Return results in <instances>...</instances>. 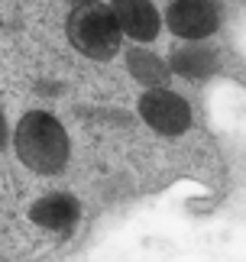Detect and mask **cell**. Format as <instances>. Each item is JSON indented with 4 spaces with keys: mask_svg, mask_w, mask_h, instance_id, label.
I'll list each match as a JSON object with an SVG mask.
<instances>
[{
    "mask_svg": "<svg viewBox=\"0 0 246 262\" xmlns=\"http://www.w3.org/2000/svg\"><path fill=\"white\" fill-rule=\"evenodd\" d=\"M166 23L178 39L198 42V39H208L217 33L220 7H217V0H172Z\"/></svg>",
    "mask_w": 246,
    "mask_h": 262,
    "instance_id": "cell-4",
    "label": "cell"
},
{
    "mask_svg": "<svg viewBox=\"0 0 246 262\" xmlns=\"http://www.w3.org/2000/svg\"><path fill=\"white\" fill-rule=\"evenodd\" d=\"M33 224H39L43 230H52V233H68L71 227L78 224L81 207L71 194H46L43 201H36L33 210H29Z\"/></svg>",
    "mask_w": 246,
    "mask_h": 262,
    "instance_id": "cell-6",
    "label": "cell"
},
{
    "mask_svg": "<svg viewBox=\"0 0 246 262\" xmlns=\"http://www.w3.org/2000/svg\"><path fill=\"white\" fill-rule=\"evenodd\" d=\"M139 114L142 120L162 136H181L191 126V107L181 94L169 88H149L139 97Z\"/></svg>",
    "mask_w": 246,
    "mask_h": 262,
    "instance_id": "cell-3",
    "label": "cell"
},
{
    "mask_svg": "<svg viewBox=\"0 0 246 262\" xmlns=\"http://www.w3.org/2000/svg\"><path fill=\"white\" fill-rule=\"evenodd\" d=\"M172 68H175L178 75L191 78V81H201L214 68V55H208V49H181L175 55V62H172Z\"/></svg>",
    "mask_w": 246,
    "mask_h": 262,
    "instance_id": "cell-7",
    "label": "cell"
},
{
    "mask_svg": "<svg viewBox=\"0 0 246 262\" xmlns=\"http://www.w3.org/2000/svg\"><path fill=\"white\" fill-rule=\"evenodd\" d=\"M110 10L117 16L120 33L136 42H152L162 29V16L152 0H110Z\"/></svg>",
    "mask_w": 246,
    "mask_h": 262,
    "instance_id": "cell-5",
    "label": "cell"
},
{
    "mask_svg": "<svg viewBox=\"0 0 246 262\" xmlns=\"http://www.w3.org/2000/svg\"><path fill=\"white\" fill-rule=\"evenodd\" d=\"M7 136H10L7 133V117H4V110H0V149L7 146Z\"/></svg>",
    "mask_w": 246,
    "mask_h": 262,
    "instance_id": "cell-9",
    "label": "cell"
},
{
    "mask_svg": "<svg viewBox=\"0 0 246 262\" xmlns=\"http://www.w3.org/2000/svg\"><path fill=\"white\" fill-rule=\"evenodd\" d=\"M130 72L139 78V81H146L149 88H162L166 84V78H169V68L159 62V58H152L146 52H136L130 58Z\"/></svg>",
    "mask_w": 246,
    "mask_h": 262,
    "instance_id": "cell-8",
    "label": "cell"
},
{
    "mask_svg": "<svg viewBox=\"0 0 246 262\" xmlns=\"http://www.w3.org/2000/svg\"><path fill=\"white\" fill-rule=\"evenodd\" d=\"M68 39L81 55L107 62V58L117 55L123 33H120L117 16H114L110 7H104V4H78L71 10V16H68Z\"/></svg>",
    "mask_w": 246,
    "mask_h": 262,
    "instance_id": "cell-2",
    "label": "cell"
},
{
    "mask_svg": "<svg viewBox=\"0 0 246 262\" xmlns=\"http://www.w3.org/2000/svg\"><path fill=\"white\" fill-rule=\"evenodd\" d=\"M13 146L19 162L39 175H55L68 162V133L46 110H29L19 120L13 133Z\"/></svg>",
    "mask_w": 246,
    "mask_h": 262,
    "instance_id": "cell-1",
    "label": "cell"
}]
</instances>
